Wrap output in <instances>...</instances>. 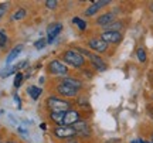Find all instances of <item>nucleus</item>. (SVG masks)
Returning a JSON list of instances; mask_svg holds the SVG:
<instances>
[{"mask_svg": "<svg viewBox=\"0 0 153 143\" xmlns=\"http://www.w3.org/2000/svg\"><path fill=\"white\" fill-rule=\"evenodd\" d=\"M62 60L65 62V65L68 64L74 68H81L85 64V58L78 50H67L62 54Z\"/></svg>", "mask_w": 153, "mask_h": 143, "instance_id": "f257e3e1", "label": "nucleus"}, {"mask_svg": "<svg viewBox=\"0 0 153 143\" xmlns=\"http://www.w3.org/2000/svg\"><path fill=\"white\" fill-rule=\"evenodd\" d=\"M45 104H47V108L51 112H67V110H70V108H71V104L68 101L55 98V96H48Z\"/></svg>", "mask_w": 153, "mask_h": 143, "instance_id": "f03ea898", "label": "nucleus"}, {"mask_svg": "<svg viewBox=\"0 0 153 143\" xmlns=\"http://www.w3.org/2000/svg\"><path fill=\"white\" fill-rule=\"evenodd\" d=\"M48 71L53 75H65L68 74V67L60 60H53L48 62Z\"/></svg>", "mask_w": 153, "mask_h": 143, "instance_id": "7ed1b4c3", "label": "nucleus"}, {"mask_svg": "<svg viewBox=\"0 0 153 143\" xmlns=\"http://www.w3.org/2000/svg\"><path fill=\"white\" fill-rule=\"evenodd\" d=\"M53 133L60 139H71L76 135L75 129L72 126H64V125L62 126H55L53 129Z\"/></svg>", "mask_w": 153, "mask_h": 143, "instance_id": "20e7f679", "label": "nucleus"}, {"mask_svg": "<svg viewBox=\"0 0 153 143\" xmlns=\"http://www.w3.org/2000/svg\"><path fill=\"white\" fill-rule=\"evenodd\" d=\"M81 121V115L78 110H74V109H70L65 112L64 115V126H74L76 122Z\"/></svg>", "mask_w": 153, "mask_h": 143, "instance_id": "39448f33", "label": "nucleus"}, {"mask_svg": "<svg viewBox=\"0 0 153 143\" xmlns=\"http://www.w3.org/2000/svg\"><path fill=\"white\" fill-rule=\"evenodd\" d=\"M88 45H89V48H92L94 51H97V53H105V51L108 50V44H106L101 37H94V39H91L88 41Z\"/></svg>", "mask_w": 153, "mask_h": 143, "instance_id": "423d86ee", "label": "nucleus"}, {"mask_svg": "<svg viewBox=\"0 0 153 143\" xmlns=\"http://www.w3.org/2000/svg\"><path fill=\"white\" fill-rule=\"evenodd\" d=\"M101 39L104 40L106 44H118L122 41V34L116 33V31H104L101 34Z\"/></svg>", "mask_w": 153, "mask_h": 143, "instance_id": "0eeeda50", "label": "nucleus"}, {"mask_svg": "<svg viewBox=\"0 0 153 143\" xmlns=\"http://www.w3.org/2000/svg\"><path fill=\"white\" fill-rule=\"evenodd\" d=\"M62 30V24L61 23H54V24H50L48 28H47V43L51 44L54 39L61 33Z\"/></svg>", "mask_w": 153, "mask_h": 143, "instance_id": "6e6552de", "label": "nucleus"}, {"mask_svg": "<svg viewBox=\"0 0 153 143\" xmlns=\"http://www.w3.org/2000/svg\"><path fill=\"white\" fill-rule=\"evenodd\" d=\"M57 92L61 95V96H67V98H74L78 95V89L71 88L68 85H64V84H60L57 85Z\"/></svg>", "mask_w": 153, "mask_h": 143, "instance_id": "1a4fd4ad", "label": "nucleus"}, {"mask_svg": "<svg viewBox=\"0 0 153 143\" xmlns=\"http://www.w3.org/2000/svg\"><path fill=\"white\" fill-rule=\"evenodd\" d=\"M74 129H75V132H76V135H79V136H89V126H88V123L85 121H79V122H76L75 125H74Z\"/></svg>", "mask_w": 153, "mask_h": 143, "instance_id": "9d476101", "label": "nucleus"}, {"mask_svg": "<svg viewBox=\"0 0 153 143\" xmlns=\"http://www.w3.org/2000/svg\"><path fill=\"white\" fill-rule=\"evenodd\" d=\"M109 3L111 1H108V0H104V1H94L92 4L85 10V16H94V14H97L101 7H104L105 4H109Z\"/></svg>", "mask_w": 153, "mask_h": 143, "instance_id": "9b49d317", "label": "nucleus"}, {"mask_svg": "<svg viewBox=\"0 0 153 143\" xmlns=\"http://www.w3.org/2000/svg\"><path fill=\"white\" fill-rule=\"evenodd\" d=\"M89 60H91V64H92L98 71H105L106 70V64L104 62V60L99 57V55H97V54H91L89 57H88Z\"/></svg>", "mask_w": 153, "mask_h": 143, "instance_id": "f8f14e48", "label": "nucleus"}, {"mask_svg": "<svg viewBox=\"0 0 153 143\" xmlns=\"http://www.w3.org/2000/svg\"><path fill=\"white\" fill-rule=\"evenodd\" d=\"M111 23H114V14H112V13H104L102 16H99L98 19H97V24H98V26H102V27L109 26Z\"/></svg>", "mask_w": 153, "mask_h": 143, "instance_id": "ddd939ff", "label": "nucleus"}, {"mask_svg": "<svg viewBox=\"0 0 153 143\" xmlns=\"http://www.w3.org/2000/svg\"><path fill=\"white\" fill-rule=\"evenodd\" d=\"M64 115H65V112H50V119L57 126H62L64 125Z\"/></svg>", "mask_w": 153, "mask_h": 143, "instance_id": "4468645a", "label": "nucleus"}, {"mask_svg": "<svg viewBox=\"0 0 153 143\" xmlns=\"http://www.w3.org/2000/svg\"><path fill=\"white\" fill-rule=\"evenodd\" d=\"M22 50H23V45H17V47H14V48L11 50L10 53H9V55H7V60H6V64L7 65H10L13 61L16 60L17 57L20 55V53H22Z\"/></svg>", "mask_w": 153, "mask_h": 143, "instance_id": "2eb2a0df", "label": "nucleus"}, {"mask_svg": "<svg viewBox=\"0 0 153 143\" xmlns=\"http://www.w3.org/2000/svg\"><path fill=\"white\" fill-rule=\"evenodd\" d=\"M61 84H64V85H68V87H71V88H75V89H78V91L82 88L81 81H78V79H75V78H64Z\"/></svg>", "mask_w": 153, "mask_h": 143, "instance_id": "dca6fc26", "label": "nucleus"}, {"mask_svg": "<svg viewBox=\"0 0 153 143\" xmlns=\"http://www.w3.org/2000/svg\"><path fill=\"white\" fill-rule=\"evenodd\" d=\"M27 94L30 95V98H31V99L37 101V99L41 96V94H43V89L38 88V87L31 85V87H28V88H27Z\"/></svg>", "mask_w": 153, "mask_h": 143, "instance_id": "f3484780", "label": "nucleus"}, {"mask_svg": "<svg viewBox=\"0 0 153 143\" xmlns=\"http://www.w3.org/2000/svg\"><path fill=\"white\" fill-rule=\"evenodd\" d=\"M120 28H123V23L122 21H114V23H111L109 26L105 27V31H116V33H120L119 31Z\"/></svg>", "mask_w": 153, "mask_h": 143, "instance_id": "a211bd4d", "label": "nucleus"}, {"mask_svg": "<svg viewBox=\"0 0 153 143\" xmlns=\"http://www.w3.org/2000/svg\"><path fill=\"white\" fill-rule=\"evenodd\" d=\"M14 72L17 74V68H16V67H7V68H4V70H1V71H0V77H1V78H7L9 75L14 74Z\"/></svg>", "mask_w": 153, "mask_h": 143, "instance_id": "6ab92c4d", "label": "nucleus"}, {"mask_svg": "<svg viewBox=\"0 0 153 143\" xmlns=\"http://www.w3.org/2000/svg\"><path fill=\"white\" fill-rule=\"evenodd\" d=\"M72 23H74V24H76V26H78V28H79L81 31L87 30V23L84 21L82 19H79V17H74V19H72Z\"/></svg>", "mask_w": 153, "mask_h": 143, "instance_id": "aec40b11", "label": "nucleus"}, {"mask_svg": "<svg viewBox=\"0 0 153 143\" xmlns=\"http://www.w3.org/2000/svg\"><path fill=\"white\" fill-rule=\"evenodd\" d=\"M26 14H27V11L24 10V9H19V10L11 16V20H22V19L26 17Z\"/></svg>", "mask_w": 153, "mask_h": 143, "instance_id": "412c9836", "label": "nucleus"}, {"mask_svg": "<svg viewBox=\"0 0 153 143\" xmlns=\"http://www.w3.org/2000/svg\"><path fill=\"white\" fill-rule=\"evenodd\" d=\"M136 57L140 62H146V51H145V48H142V47L137 48L136 50Z\"/></svg>", "mask_w": 153, "mask_h": 143, "instance_id": "4be33fe9", "label": "nucleus"}, {"mask_svg": "<svg viewBox=\"0 0 153 143\" xmlns=\"http://www.w3.org/2000/svg\"><path fill=\"white\" fill-rule=\"evenodd\" d=\"M23 78H24L23 72H17L16 77H14V82H13L14 88H20V85H22V82H23Z\"/></svg>", "mask_w": 153, "mask_h": 143, "instance_id": "5701e85b", "label": "nucleus"}, {"mask_svg": "<svg viewBox=\"0 0 153 143\" xmlns=\"http://www.w3.org/2000/svg\"><path fill=\"white\" fill-rule=\"evenodd\" d=\"M47 44H48V43H47V40L45 39H40V40H37V41L34 43V47H36L37 50H43Z\"/></svg>", "mask_w": 153, "mask_h": 143, "instance_id": "b1692460", "label": "nucleus"}, {"mask_svg": "<svg viewBox=\"0 0 153 143\" xmlns=\"http://www.w3.org/2000/svg\"><path fill=\"white\" fill-rule=\"evenodd\" d=\"M6 43H7V34L0 28V47H4Z\"/></svg>", "mask_w": 153, "mask_h": 143, "instance_id": "393cba45", "label": "nucleus"}, {"mask_svg": "<svg viewBox=\"0 0 153 143\" xmlns=\"http://www.w3.org/2000/svg\"><path fill=\"white\" fill-rule=\"evenodd\" d=\"M57 4H58V1H55V0H47V1H45V6H47L48 9H55Z\"/></svg>", "mask_w": 153, "mask_h": 143, "instance_id": "a878e982", "label": "nucleus"}, {"mask_svg": "<svg viewBox=\"0 0 153 143\" xmlns=\"http://www.w3.org/2000/svg\"><path fill=\"white\" fill-rule=\"evenodd\" d=\"M7 7H9V4L7 3H3V4H0V19L6 14V11H7Z\"/></svg>", "mask_w": 153, "mask_h": 143, "instance_id": "bb28decb", "label": "nucleus"}, {"mask_svg": "<svg viewBox=\"0 0 153 143\" xmlns=\"http://www.w3.org/2000/svg\"><path fill=\"white\" fill-rule=\"evenodd\" d=\"M14 102H16L17 108L20 109V108H22V101H20V98H19V95H14Z\"/></svg>", "mask_w": 153, "mask_h": 143, "instance_id": "cd10ccee", "label": "nucleus"}, {"mask_svg": "<svg viewBox=\"0 0 153 143\" xmlns=\"http://www.w3.org/2000/svg\"><path fill=\"white\" fill-rule=\"evenodd\" d=\"M40 127H41V129H47V125H45V123H41V125H40Z\"/></svg>", "mask_w": 153, "mask_h": 143, "instance_id": "c85d7f7f", "label": "nucleus"}, {"mask_svg": "<svg viewBox=\"0 0 153 143\" xmlns=\"http://www.w3.org/2000/svg\"><path fill=\"white\" fill-rule=\"evenodd\" d=\"M139 143H149V142H146V140H142V139H140V140H139Z\"/></svg>", "mask_w": 153, "mask_h": 143, "instance_id": "c756f323", "label": "nucleus"}, {"mask_svg": "<svg viewBox=\"0 0 153 143\" xmlns=\"http://www.w3.org/2000/svg\"><path fill=\"white\" fill-rule=\"evenodd\" d=\"M131 143H139V140H132Z\"/></svg>", "mask_w": 153, "mask_h": 143, "instance_id": "7c9ffc66", "label": "nucleus"}, {"mask_svg": "<svg viewBox=\"0 0 153 143\" xmlns=\"http://www.w3.org/2000/svg\"><path fill=\"white\" fill-rule=\"evenodd\" d=\"M150 10L153 11V3H150Z\"/></svg>", "mask_w": 153, "mask_h": 143, "instance_id": "2f4dec72", "label": "nucleus"}, {"mask_svg": "<svg viewBox=\"0 0 153 143\" xmlns=\"http://www.w3.org/2000/svg\"><path fill=\"white\" fill-rule=\"evenodd\" d=\"M67 143H76L75 140H70V142H67Z\"/></svg>", "mask_w": 153, "mask_h": 143, "instance_id": "473e14b6", "label": "nucleus"}, {"mask_svg": "<svg viewBox=\"0 0 153 143\" xmlns=\"http://www.w3.org/2000/svg\"><path fill=\"white\" fill-rule=\"evenodd\" d=\"M6 143H16V142H13V140H10V142H6Z\"/></svg>", "mask_w": 153, "mask_h": 143, "instance_id": "72a5a7b5", "label": "nucleus"}, {"mask_svg": "<svg viewBox=\"0 0 153 143\" xmlns=\"http://www.w3.org/2000/svg\"><path fill=\"white\" fill-rule=\"evenodd\" d=\"M152 142H153V136H152Z\"/></svg>", "mask_w": 153, "mask_h": 143, "instance_id": "f704fd0d", "label": "nucleus"}, {"mask_svg": "<svg viewBox=\"0 0 153 143\" xmlns=\"http://www.w3.org/2000/svg\"><path fill=\"white\" fill-rule=\"evenodd\" d=\"M0 113H1V112H0Z\"/></svg>", "mask_w": 153, "mask_h": 143, "instance_id": "c9c22d12", "label": "nucleus"}]
</instances>
